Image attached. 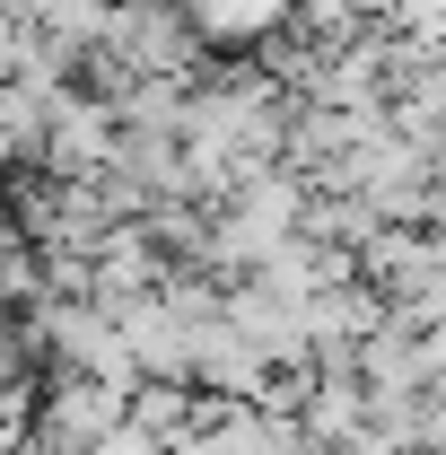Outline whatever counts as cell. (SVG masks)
Listing matches in <instances>:
<instances>
[{
    "label": "cell",
    "mask_w": 446,
    "mask_h": 455,
    "mask_svg": "<svg viewBox=\"0 0 446 455\" xmlns=\"http://www.w3.org/2000/svg\"><path fill=\"white\" fill-rule=\"evenodd\" d=\"M114 158H123V114H114V97H97V88H61L36 167L61 175V184H97V175H114Z\"/></svg>",
    "instance_id": "7a4b0ae2"
},
{
    "label": "cell",
    "mask_w": 446,
    "mask_h": 455,
    "mask_svg": "<svg viewBox=\"0 0 446 455\" xmlns=\"http://www.w3.org/2000/svg\"><path fill=\"white\" fill-rule=\"evenodd\" d=\"M193 386L202 395H227V403H272L280 377H272V359H263V341L219 307V315L193 324Z\"/></svg>",
    "instance_id": "277c9868"
},
{
    "label": "cell",
    "mask_w": 446,
    "mask_h": 455,
    "mask_svg": "<svg viewBox=\"0 0 446 455\" xmlns=\"http://www.w3.org/2000/svg\"><path fill=\"white\" fill-rule=\"evenodd\" d=\"M131 420V386L88 377V368H53V386L36 395V447L27 455H97Z\"/></svg>",
    "instance_id": "6da1fadb"
},
{
    "label": "cell",
    "mask_w": 446,
    "mask_h": 455,
    "mask_svg": "<svg viewBox=\"0 0 446 455\" xmlns=\"http://www.w3.org/2000/svg\"><path fill=\"white\" fill-rule=\"evenodd\" d=\"M359 9H368V18H394V9H402V0H359Z\"/></svg>",
    "instance_id": "8992f818"
},
{
    "label": "cell",
    "mask_w": 446,
    "mask_h": 455,
    "mask_svg": "<svg viewBox=\"0 0 446 455\" xmlns=\"http://www.w3.org/2000/svg\"><path fill=\"white\" fill-rule=\"evenodd\" d=\"M97 44L123 53L131 70H175V79H193V61H202V27H193L184 0H114V18H106Z\"/></svg>",
    "instance_id": "3957f363"
},
{
    "label": "cell",
    "mask_w": 446,
    "mask_h": 455,
    "mask_svg": "<svg viewBox=\"0 0 446 455\" xmlns=\"http://www.w3.org/2000/svg\"><path fill=\"white\" fill-rule=\"evenodd\" d=\"M211 53H263L280 27L298 18V0H184Z\"/></svg>",
    "instance_id": "5b68a950"
}]
</instances>
